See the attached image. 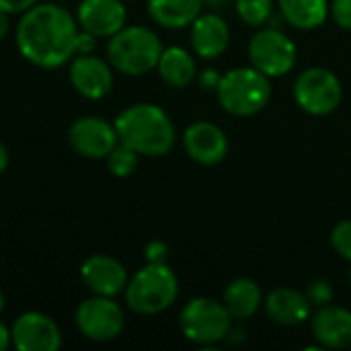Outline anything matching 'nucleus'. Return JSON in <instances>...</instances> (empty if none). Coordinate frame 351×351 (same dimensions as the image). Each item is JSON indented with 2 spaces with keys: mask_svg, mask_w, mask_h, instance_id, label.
Listing matches in <instances>:
<instances>
[{
  "mask_svg": "<svg viewBox=\"0 0 351 351\" xmlns=\"http://www.w3.org/2000/svg\"><path fill=\"white\" fill-rule=\"evenodd\" d=\"M78 23L56 2H37L21 14L14 41L19 53L37 68L53 70L76 56Z\"/></svg>",
  "mask_w": 351,
  "mask_h": 351,
  "instance_id": "f257e3e1",
  "label": "nucleus"
},
{
  "mask_svg": "<svg viewBox=\"0 0 351 351\" xmlns=\"http://www.w3.org/2000/svg\"><path fill=\"white\" fill-rule=\"evenodd\" d=\"M121 144L140 156H167L177 140L175 123L169 113L154 103H136L125 107L113 121Z\"/></svg>",
  "mask_w": 351,
  "mask_h": 351,
  "instance_id": "f03ea898",
  "label": "nucleus"
},
{
  "mask_svg": "<svg viewBox=\"0 0 351 351\" xmlns=\"http://www.w3.org/2000/svg\"><path fill=\"white\" fill-rule=\"evenodd\" d=\"M158 35L144 25H125L107 43V62L115 72L125 76H142L156 68L162 53Z\"/></svg>",
  "mask_w": 351,
  "mask_h": 351,
  "instance_id": "7ed1b4c3",
  "label": "nucleus"
},
{
  "mask_svg": "<svg viewBox=\"0 0 351 351\" xmlns=\"http://www.w3.org/2000/svg\"><path fill=\"white\" fill-rule=\"evenodd\" d=\"M125 304L136 315H160L171 308L179 296V280L169 263H146L128 282Z\"/></svg>",
  "mask_w": 351,
  "mask_h": 351,
  "instance_id": "20e7f679",
  "label": "nucleus"
},
{
  "mask_svg": "<svg viewBox=\"0 0 351 351\" xmlns=\"http://www.w3.org/2000/svg\"><path fill=\"white\" fill-rule=\"evenodd\" d=\"M220 105L237 117H251L265 109L271 99L269 78L253 66L234 68L222 74L216 88Z\"/></svg>",
  "mask_w": 351,
  "mask_h": 351,
  "instance_id": "39448f33",
  "label": "nucleus"
},
{
  "mask_svg": "<svg viewBox=\"0 0 351 351\" xmlns=\"http://www.w3.org/2000/svg\"><path fill=\"white\" fill-rule=\"evenodd\" d=\"M179 327L185 339L191 343L214 346L228 337V331L232 329V317L222 302L199 296L183 306Z\"/></svg>",
  "mask_w": 351,
  "mask_h": 351,
  "instance_id": "423d86ee",
  "label": "nucleus"
},
{
  "mask_svg": "<svg viewBox=\"0 0 351 351\" xmlns=\"http://www.w3.org/2000/svg\"><path fill=\"white\" fill-rule=\"evenodd\" d=\"M251 66L263 72L267 78H280L288 74L298 60L296 43L278 27L261 29L249 43Z\"/></svg>",
  "mask_w": 351,
  "mask_h": 351,
  "instance_id": "0eeeda50",
  "label": "nucleus"
},
{
  "mask_svg": "<svg viewBox=\"0 0 351 351\" xmlns=\"http://www.w3.org/2000/svg\"><path fill=\"white\" fill-rule=\"evenodd\" d=\"M74 321L80 335L95 343H107L117 339L125 327L123 308L113 298L97 294L80 302Z\"/></svg>",
  "mask_w": 351,
  "mask_h": 351,
  "instance_id": "6e6552de",
  "label": "nucleus"
},
{
  "mask_svg": "<svg viewBox=\"0 0 351 351\" xmlns=\"http://www.w3.org/2000/svg\"><path fill=\"white\" fill-rule=\"evenodd\" d=\"M294 99L298 107L311 115H329L339 107L343 88L331 70L315 66L298 74L294 82Z\"/></svg>",
  "mask_w": 351,
  "mask_h": 351,
  "instance_id": "1a4fd4ad",
  "label": "nucleus"
},
{
  "mask_svg": "<svg viewBox=\"0 0 351 351\" xmlns=\"http://www.w3.org/2000/svg\"><path fill=\"white\" fill-rule=\"evenodd\" d=\"M70 148L88 160H105L107 154L119 144L115 125L97 115L78 117L68 130Z\"/></svg>",
  "mask_w": 351,
  "mask_h": 351,
  "instance_id": "9d476101",
  "label": "nucleus"
},
{
  "mask_svg": "<svg viewBox=\"0 0 351 351\" xmlns=\"http://www.w3.org/2000/svg\"><path fill=\"white\" fill-rule=\"evenodd\" d=\"M10 339L14 350L19 351H58L62 348L58 323L39 311L19 315L10 327Z\"/></svg>",
  "mask_w": 351,
  "mask_h": 351,
  "instance_id": "9b49d317",
  "label": "nucleus"
},
{
  "mask_svg": "<svg viewBox=\"0 0 351 351\" xmlns=\"http://www.w3.org/2000/svg\"><path fill=\"white\" fill-rule=\"evenodd\" d=\"M68 76L72 88L88 101H99L113 88V66L93 53L74 56Z\"/></svg>",
  "mask_w": 351,
  "mask_h": 351,
  "instance_id": "f8f14e48",
  "label": "nucleus"
},
{
  "mask_svg": "<svg viewBox=\"0 0 351 351\" xmlns=\"http://www.w3.org/2000/svg\"><path fill=\"white\" fill-rule=\"evenodd\" d=\"M80 280L93 294L109 296V298H115L117 294H121L130 282L128 271L121 265V261L109 255H101V253L90 255L82 261Z\"/></svg>",
  "mask_w": 351,
  "mask_h": 351,
  "instance_id": "ddd939ff",
  "label": "nucleus"
},
{
  "mask_svg": "<svg viewBox=\"0 0 351 351\" xmlns=\"http://www.w3.org/2000/svg\"><path fill=\"white\" fill-rule=\"evenodd\" d=\"M76 23L95 37H111L128 23L123 0H80L76 8Z\"/></svg>",
  "mask_w": 351,
  "mask_h": 351,
  "instance_id": "4468645a",
  "label": "nucleus"
},
{
  "mask_svg": "<svg viewBox=\"0 0 351 351\" xmlns=\"http://www.w3.org/2000/svg\"><path fill=\"white\" fill-rule=\"evenodd\" d=\"M183 148L199 165L212 167L226 158L228 138L212 121H195L183 132Z\"/></svg>",
  "mask_w": 351,
  "mask_h": 351,
  "instance_id": "2eb2a0df",
  "label": "nucleus"
},
{
  "mask_svg": "<svg viewBox=\"0 0 351 351\" xmlns=\"http://www.w3.org/2000/svg\"><path fill=\"white\" fill-rule=\"evenodd\" d=\"M313 335L317 337L321 348H351V311L333 304L321 306L313 315Z\"/></svg>",
  "mask_w": 351,
  "mask_h": 351,
  "instance_id": "dca6fc26",
  "label": "nucleus"
},
{
  "mask_svg": "<svg viewBox=\"0 0 351 351\" xmlns=\"http://www.w3.org/2000/svg\"><path fill=\"white\" fill-rule=\"evenodd\" d=\"M228 43L230 27L220 14L206 12L191 23V47L202 60H214L222 56Z\"/></svg>",
  "mask_w": 351,
  "mask_h": 351,
  "instance_id": "f3484780",
  "label": "nucleus"
},
{
  "mask_svg": "<svg viewBox=\"0 0 351 351\" xmlns=\"http://www.w3.org/2000/svg\"><path fill=\"white\" fill-rule=\"evenodd\" d=\"M265 311L278 325L294 327L311 317V300L294 288H276L265 298Z\"/></svg>",
  "mask_w": 351,
  "mask_h": 351,
  "instance_id": "a211bd4d",
  "label": "nucleus"
},
{
  "mask_svg": "<svg viewBox=\"0 0 351 351\" xmlns=\"http://www.w3.org/2000/svg\"><path fill=\"white\" fill-rule=\"evenodd\" d=\"M150 19L165 29H183L191 25L204 8V0H148Z\"/></svg>",
  "mask_w": 351,
  "mask_h": 351,
  "instance_id": "6ab92c4d",
  "label": "nucleus"
},
{
  "mask_svg": "<svg viewBox=\"0 0 351 351\" xmlns=\"http://www.w3.org/2000/svg\"><path fill=\"white\" fill-rule=\"evenodd\" d=\"M156 70H158L160 78L173 88H185L197 76L195 60L191 58V53L187 49H183L179 45H171V47L162 49Z\"/></svg>",
  "mask_w": 351,
  "mask_h": 351,
  "instance_id": "aec40b11",
  "label": "nucleus"
},
{
  "mask_svg": "<svg viewBox=\"0 0 351 351\" xmlns=\"http://www.w3.org/2000/svg\"><path fill=\"white\" fill-rule=\"evenodd\" d=\"M261 302H263L261 290H259L257 282H253L249 278H239V280L230 282L228 288L224 290V298H222V304L226 306L230 317L239 319V321L253 317L259 311Z\"/></svg>",
  "mask_w": 351,
  "mask_h": 351,
  "instance_id": "412c9836",
  "label": "nucleus"
},
{
  "mask_svg": "<svg viewBox=\"0 0 351 351\" xmlns=\"http://www.w3.org/2000/svg\"><path fill=\"white\" fill-rule=\"evenodd\" d=\"M286 23L300 31L321 27L329 16V0H278Z\"/></svg>",
  "mask_w": 351,
  "mask_h": 351,
  "instance_id": "4be33fe9",
  "label": "nucleus"
},
{
  "mask_svg": "<svg viewBox=\"0 0 351 351\" xmlns=\"http://www.w3.org/2000/svg\"><path fill=\"white\" fill-rule=\"evenodd\" d=\"M138 158L140 154L136 150H132L130 146L125 144H117L105 158L107 162V169L113 177H119V179H125L130 175H134L136 167H138Z\"/></svg>",
  "mask_w": 351,
  "mask_h": 351,
  "instance_id": "5701e85b",
  "label": "nucleus"
},
{
  "mask_svg": "<svg viewBox=\"0 0 351 351\" xmlns=\"http://www.w3.org/2000/svg\"><path fill=\"white\" fill-rule=\"evenodd\" d=\"M237 12L245 25L261 27L274 14V0H237Z\"/></svg>",
  "mask_w": 351,
  "mask_h": 351,
  "instance_id": "b1692460",
  "label": "nucleus"
},
{
  "mask_svg": "<svg viewBox=\"0 0 351 351\" xmlns=\"http://www.w3.org/2000/svg\"><path fill=\"white\" fill-rule=\"evenodd\" d=\"M331 245L346 261L351 263V220H341L339 224H335L331 232Z\"/></svg>",
  "mask_w": 351,
  "mask_h": 351,
  "instance_id": "393cba45",
  "label": "nucleus"
},
{
  "mask_svg": "<svg viewBox=\"0 0 351 351\" xmlns=\"http://www.w3.org/2000/svg\"><path fill=\"white\" fill-rule=\"evenodd\" d=\"M306 298L311 300V304L315 306H327L331 304L333 300V286L327 282V280H315L311 286H308V292H306Z\"/></svg>",
  "mask_w": 351,
  "mask_h": 351,
  "instance_id": "a878e982",
  "label": "nucleus"
},
{
  "mask_svg": "<svg viewBox=\"0 0 351 351\" xmlns=\"http://www.w3.org/2000/svg\"><path fill=\"white\" fill-rule=\"evenodd\" d=\"M329 12L341 29L351 31V0H333L329 4Z\"/></svg>",
  "mask_w": 351,
  "mask_h": 351,
  "instance_id": "bb28decb",
  "label": "nucleus"
},
{
  "mask_svg": "<svg viewBox=\"0 0 351 351\" xmlns=\"http://www.w3.org/2000/svg\"><path fill=\"white\" fill-rule=\"evenodd\" d=\"M146 263H167L169 259V245L162 241H150L144 249Z\"/></svg>",
  "mask_w": 351,
  "mask_h": 351,
  "instance_id": "cd10ccee",
  "label": "nucleus"
},
{
  "mask_svg": "<svg viewBox=\"0 0 351 351\" xmlns=\"http://www.w3.org/2000/svg\"><path fill=\"white\" fill-rule=\"evenodd\" d=\"M39 0H0V10L6 14H23L33 8Z\"/></svg>",
  "mask_w": 351,
  "mask_h": 351,
  "instance_id": "c85d7f7f",
  "label": "nucleus"
},
{
  "mask_svg": "<svg viewBox=\"0 0 351 351\" xmlns=\"http://www.w3.org/2000/svg\"><path fill=\"white\" fill-rule=\"evenodd\" d=\"M97 39L93 33L80 29L78 31V37H76V56H84V53H93L95 47H97Z\"/></svg>",
  "mask_w": 351,
  "mask_h": 351,
  "instance_id": "c756f323",
  "label": "nucleus"
},
{
  "mask_svg": "<svg viewBox=\"0 0 351 351\" xmlns=\"http://www.w3.org/2000/svg\"><path fill=\"white\" fill-rule=\"evenodd\" d=\"M220 78H222V74L214 68H206L204 72H199V84H202V88H208V90H212V88L216 90L220 84Z\"/></svg>",
  "mask_w": 351,
  "mask_h": 351,
  "instance_id": "7c9ffc66",
  "label": "nucleus"
},
{
  "mask_svg": "<svg viewBox=\"0 0 351 351\" xmlns=\"http://www.w3.org/2000/svg\"><path fill=\"white\" fill-rule=\"evenodd\" d=\"M12 346V339H10V329L0 321V351H6Z\"/></svg>",
  "mask_w": 351,
  "mask_h": 351,
  "instance_id": "2f4dec72",
  "label": "nucleus"
},
{
  "mask_svg": "<svg viewBox=\"0 0 351 351\" xmlns=\"http://www.w3.org/2000/svg\"><path fill=\"white\" fill-rule=\"evenodd\" d=\"M8 16H10V14H6V12H2V10H0V41L8 35V29H10Z\"/></svg>",
  "mask_w": 351,
  "mask_h": 351,
  "instance_id": "473e14b6",
  "label": "nucleus"
},
{
  "mask_svg": "<svg viewBox=\"0 0 351 351\" xmlns=\"http://www.w3.org/2000/svg\"><path fill=\"white\" fill-rule=\"evenodd\" d=\"M8 160H10V158H8V150H6V146L0 142V175L6 171V167H8Z\"/></svg>",
  "mask_w": 351,
  "mask_h": 351,
  "instance_id": "72a5a7b5",
  "label": "nucleus"
},
{
  "mask_svg": "<svg viewBox=\"0 0 351 351\" xmlns=\"http://www.w3.org/2000/svg\"><path fill=\"white\" fill-rule=\"evenodd\" d=\"M228 0H204V4H208L210 8H218V6H222V4H226Z\"/></svg>",
  "mask_w": 351,
  "mask_h": 351,
  "instance_id": "f704fd0d",
  "label": "nucleus"
},
{
  "mask_svg": "<svg viewBox=\"0 0 351 351\" xmlns=\"http://www.w3.org/2000/svg\"><path fill=\"white\" fill-rule=\"evenodd\" d=\"M4 304H6V302H4V294L0 292V315L4 313Z\"/></svg>",
  "mask_w": 351,
  "mask_h": 351,
  "instance_id": "c9c22d12",
  "label": "nucleus"
},
{
  "mask_svg": "<svg viewBox=\"0 0 351 351\" xmlns=\"http://www.w3.org/2000/svg\"><path fill=\"white\" fill-rule=\"evenodd\" d=\"M350 280H351V271H350Z\"/></svg>",
  "mask_w": 351,
  "mask_h": 351,
  "instance_id": "e433bc0d",
  "label": "nucleus"
}]
</instances>
